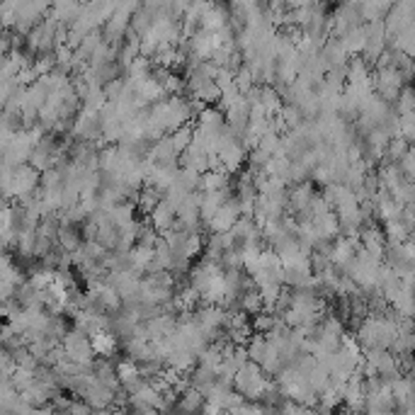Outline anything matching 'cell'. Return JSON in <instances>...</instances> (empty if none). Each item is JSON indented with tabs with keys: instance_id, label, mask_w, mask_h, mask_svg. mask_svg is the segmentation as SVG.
<instances>
[{
	"instance_id": "cell-4",
	"label": "cell",
	"mask_w": 415,
	"mask_h": 415,
	"mask_svg": "<svg viewBox=\"0 0 415 415\" xmlns=\"http://www.w3.org/2000/svg\"><path fill=\"white\" fill-rule=\"evenodd\" d=\"M175 209L171 207V204L165 202V199H160L158 204H155V209L153 212L149 214V224L153 226V231L158 236H163V234H168V231L175 226Z\"/></svg>"
},
{
	"instance_id": "cell-3",
	"label": "cell",
	"mask_w": 415,
	"mask_h": 415,
	"mask_svg": "<svg viewBox=\"0 0 415 415\" xmlns=\"http://www.w3.org/2000/svg\"><path fill=\"white\" fill-rule=\"evenodd\" d=\"M39 173L34 171L32 165H17L15 173H12V182H10V194L8 197H22L25 194H32L39 185Z\"/></svg>"
},
{
	"instance_id": "cell-8",
	"label": "cell",
	"mask_w": 415,
	"mask_h": 415,
	"mask_svg": "<svg viewBox=\"0 0 415 415\" xmlns=\"http://www.w3.org/2000/svg\"><path fill=\"white\" fill-rule=\"evenodd\" d=\"M163 199V194L160 192H155L153 187H144V190L136 192V199H134V207H136V212L141 209L144 214H151L155 209V204Z\"/></svg>"
},
{
	"instance_id": "cell-9",
	"label": "cell",
	"mask_w": 415,
	"mask_h": 415,
	"mask_svg": "<svg viewBox=\"0 0 415 415\" xmlns=\"http://www.w3.org/2000/svg\"><path fill=\"white\" fill-rule=\"evenodd\" d=\"M238 311H243L245 316H257V314H260V311H262V301H260V294H257V289L240 294Z\"/></svg>"
},
{
	"instance_id": "cell-6",
	"label": "cell",
	"mask_w": 415,
	"mask_h": 415,
	"mask_svg": "<svg viewBox=\"0 0 415 415\" xmlns=\"http://www.w3.org/2000/svg\"><path fill=\"white\" fill-rule=\"evenodd\" d=\"M90 347H92V355L102 357V360H112V355L119 347V340L110 330H100V333L90 336Z\"/></svg>"
},
{
	"instance_id": "cell-7",
	"label": "cell",
	"mask_w": 415,
	"mask_h": 415,
	"mask_svg": "<svg viewBox=\"0 0 415 415\" xmlns=\"http://www.w3.org/2000/svg\"><path fill=\"white\" fill-rule=\"evenodd\" d=\"M231 190V175L226 171H207L199 177V192H226Z\"/></svg>"
},
{
	"instance_id": "cell-2",
	"label": "cell",
	"mask_w": 415,
	"mask_h": 415,
	"mask_svg": "<svg viewBox=\"0 0 415 415\" xmlns=\"http://www.w3.org/2000/svg\"><path fill=\"white\" fill-rule=\"evenodd\" d=\"M238 218H240V207H238V202H236L234 194H231V197L218 207V212L212 216V221L207 224V229L212 231V234H229V231L236 226Z\"/></svg>"
},
{
	"instance_id": "cell-5",
	"label": "cell",
	"mask_w": 415,
	"mask_h": 415,
	"mask_svg": "<svg viewBox=\"0 0 415 415\" xmlns=\"http://www.w3.org/2000/svg\"><path fill=\"white\" fill-rule=\"evenodd\" d=\"M340 44L350 59L352 56H362L364 44H367V25H360L355 29H350V32H345L340 37Z\"/></svg>"
},
{
	"instance_id": "cell-1",
	"label": "cell",
	"mask_w": 415,
	"mask_h": 415,
	"mask_svg": "<svg viewBox=\"0 0 415 415\" xmlns=\"http://www.w3.org/2000/svg\"><path fill=\"white\" fill-rule=\"evenodd\" d=\"M61 347L66 352V360H71L73 364L83 369H90V364L95 362V355H92V347H90V338L86 333H80L78 328L73 330H66L64 340H61Z\"/></svg>"
},
{
	"instance_id": "cell-12",
	"label": "cell",
	"mask_w": 415,
	"mask_h": 415,
	"mask_svg": "<svg viewBox=\"0 0 415 415\" xmlns=\"http://www.w3.org/2000/svg\"><path fill=\"white\" fill-rule=\"evenodd\" d=\"M136 415H165V413H160V410H155V408H149V410H141V413H136Z\"/></svg>"
},
{
	"instance_id": "cell-13",
	"label": "cell",
	"mask_w": 415,
	"mask_h": 415,
	"mask_svg": "<svg viewBox=\"0 0 415 415\" xmlns=\"http://www.w3.org/2000/svg\"><path fill=\"white\" fill-rule=\"evenodd\" d=\"M90 415H114V413H112L110 408H105V410H92Z\"/></svg>"
},
{
	"instance_id": "cell-11",
	"label": "cell",
	"mask_w": 415,
	"mask_h": 415,
	"mask_svg": "<svg viewBox=\"0 0 415 415\" xmlns=\"http://www.w3.org/2000/svg\"><path fill=\"white\" fill-rule=\"evenodd\" d=\"M114 372H117V379L122 386L129 381H134V379H138V367L131 362V360H122L119 364H114Z\"/></svg>"
},
{
	"instance_id": "cell-10",
	"label": "cell",
	"mask_w": 415,
	"mask_h": 415,
	"mask_svg": "<svg viewBox=\"0 0 415 415\" xmlns=\"http://www.w3.org/2000/svg\"><path fill=\"white\" fill-rule=\"evenodd\" d=\"M171 136V144H173V149L177 151V155L182 153V151L187 149V146L192 144V124H185V127H180V129H175L173 134H168Z\"/></svg>"
}]
</instances>
